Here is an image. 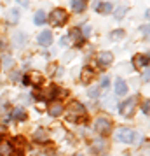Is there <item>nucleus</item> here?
<instances>
[{"instance_id": "obj_1", "label": "nucleus", "mask_w": 150, "mask_h": 156, "mask_svg": "<svg viewBox=\"0 0 150 156\" xmlns=\"http://www.w3.org/2000/svg\"><path fill=\"white\" fill-rule=\"evenodd\" d=\"M66 21H68V14L65 9H54L49 16V23L52 27H63Z\"/></svg>"}, {"instance_id": "obj_2", "label": "nucleus", "mask_w": 150, "mask_h": 156, "mask_svg": "<svg viewBox=\"0 0 150 156\" xmlns=\"http://www.w3.org/2000/svg\"><path fill=\"white\" fill-rule=\"evenodd\" d=\"M94 130L101 135L110 133V130H112V121L108 119L107 116H98V118L94 119Z\"/></svg>"}, {"instance_id": "obj_3", "label": "nucleus", "mask_w": 150, "mask_h": 156, "mask_svg": "<svg viewBox=\"0 0 150 156\" xmlns=\"http://www.w3.org/2000/svg\"><path fill=\"white\" fill-rule=\"evenodd\" d=\"M135 132L133 130H129V128H119L117 132H115V139L119 142H124V144H131V142L135 140Z\"/></svg>"}, {"instance_id": "obj_4", "label": "nucleus", "mask_w": 150, "mask_h": 156, "mask_svg": "<svg viewBox=\"0 0 150 156\" xmlns=\"http://www.w3.org/2000/svg\"><path fill=\"white\" fill-rule=\"evenodd\" d=\"M135 107H136V97H131L121 105V114L122 116H131L135 112Z\"/></svg>"}, {"instance_id": "obj_5", "label": "nucleus", "mask_w": 150, "mask_h": 156, "mask_svg": "<svg viewBox=\"0 0 150 156\" xmlns=\"http://www.w3.org/2000/svg\"><path fill=\"white\" fill-rule=\"evenodd\" d=\"M112 62H114V55L110 51H101L100 55H98V63L101 67H108Z\"/></svg>"}, {"instance_id": "obj_6", "label": "nucleus", "mask_w": 150, "mask_h": 156, "mask_svg": "<svg viewBox=\"0 0 150 156\" xmlns=\"http://www.w3.org/2000/svg\"><path fill=\"white\" fill-rule=\"evenodd\" d=\"M37 42L40 44V46H51L52 42V34H51L49 30H44L38 34V39H37Z\"/></svg>"}, {"instance_id": "obj_7", "label": "nucleus", "mask_w": 150, "mask_h": 156, "mask_svg": "<svg viewBox=\"0 0 150 156\" xmlns=\"http://www.w3.org/2000/svg\"><path fill=\"white\" fill-rule=\"evenodd\" d=\"M133 63H135L136 69H147L148 67V56L147 55H136Z\"/></svg>"}, {"instance_id": "obj_8", "label": "nucleus", "mask_w": 150, "mask_h": 156, "mask_svg": "<svg viewBox=\"0 0 150 156\" xmlns=\"http://www.w3.org/2000/svg\"><path fill=\"white\" fill-rule=\"evenodd\" d=\"M68 109H70V112L75 114V116H84V114H86L84 105H82V104H79V102H72Z\"/></svg>"}, {"instance_id": "obj_9", "label": "nucleus", "mask_w": 150, "mask_h": 156, "mask_svg": "<svg viewBox=\"0 0 150 156\" xmlns=\"http://www.w3.org/2000/svg\"><path fill=\"white\" fill-rule=\"evenodd\" d=\"M12 44H14L16 48H23L25 44H26V35L23 34V32H18L12 35Z\"/></svg>"}, {"instance_id": "obj_10", "label": "nucleus", "mask_w": 150, "mask_h": 156, "mask_svg": "<svg viewBox=\"0 0 150 156\" xmlns=\"http://www.w3.org/2000/svg\"><path fill=\"white\" fill-rule=\"evenodd\" d=\"M128 93V84L122 79H115V95H126Z\"/></svg>"}, {"instance_id": "obj_11", "label": "nucleus", "mask_w": 150, "mask_h": 156, "mask_svg": "<svg viewBox=\"0 0 150 156\" xmlns=\"http://www.w3.org/2000/svg\"><path fill=\"white\" fill-rule=\"evenodd\" d=\"M49 114L52 116V118H58V116H61V114H63V105H61L59 102H54V104L49 107Z\"/></svg>"}, {"instance_id": "obj_12", "label": "nucleus", "mask_w": 150, "mask_h": 156, "mask_svg": "<svg viewBox=\"0 0 150 156\" xmlns=\"http://www.w3.org/2000/svg\"><path fill=\"white\" fill-rule=\"evenodd\" d=\"M33 140H37V142H47V140H49V135H47L45 130L38 128L35 133H33Z\"/></svg>"}, {"instance_id": "obj_13", "label": "nucleus", "mask_w": 150, "mask_h": 156, "mask_svg": "<svg viewBox=\"0 0 150 156\" xmlns=\"http://www.w3.org/2000/svg\"><path fill=\"white\" fill-rule=\"evenodd\" d=\"M72 9L75 11V12H82V11H86V2L84 0H72Z\"/></svg>"}, {"instance_id": "obj_14", "label": "nucleus", "mask_w": 150, "mask_h": 156, "mask_svg": "<svg viewBox=\"0 0 150 156\" xmlns=\"http://www.w3.org/2000/svg\"><path fill=\"white\" fill-rule=\"evenodd\" d=\"M12 146L9 144V142H4V144H0V156H11L12 154Z\"/></svg>"}, {"instance_id": "obj_15", "label": "nucleus", "mask_w": 150, "mask_h": 156, "mask_svg": "<svg viewBox=\"0 0 150 156\" xmlns=\"http://www.w3.org/2000/svg\"><path fill=\"white\" fill-rule=\"evenodd\" d=\"M18 20H19V12H18V9H11V11L7 12V21L11 23V25H16Z\"/></svg>"}, {"instance_id": "obj_16", "label": "nucleus", "mask_w": 150, "mask_h": 156, "mask_svg": "<svg viewBox=\"0 0 150 156\" xmlns=\"http://www.w3.org/2000/svg\"><path fill=\"white\" fill-rule=\"evenodd\" d=\"M12 118L18 119V121H25L26 119V112H25V109H23V107H16L14 112H12Z\"/></svg>"}, {"instance_id": "obj_17", "label": "nucleus", "mask_w": 150, "mask_h": 156, "mask_svg": "<svg viewBox=\"0 0 150 156\" xmlns=\"http://www.w3.org/2000/svg\"><path fill=\"white\" fill-rule=\"evenodd\" d=\"M28 81L30 83H33V84H40L44 81V77H42V74H38V72H32L28 76Z\"/></svg>"}, {"instance_id": "obj_18", "label": "nucleus", "mask_w": 150, "mask_h": 156, "mask_svg": "<svg viewBox=\"0 0 150 156\" xmlns=\"http://www.w3.org/2000/svg\"><path fill=\"white\" fill-rule=\"evenodd\" d=\"M2 67H4L5 70H9L11 67H14V58H12V56H7V55H5V56L2 58Z\"/></svg>"}, {"instance_id": "obj_19", "label": "nucleus", "mask_w": 150, "mask_h": 156, "mask_svg": "<svg viewBox=\"0 0 150 156\" xmlns=\"http://www.w3.org/2000/svg\"><path fill=\"white\" fill-rule=\"evenodd\" d=\"M126 11H128V7H126V5H121V7H117L114 11V16L117 18V20H122V18L126 16Z\"/></svg>"}, {"instance_id": "obj_20", "label": "nucleus", "mask_w": 150, "mask_h": 156, "mask_svg": "<svg viewBox=\"0 0 150 156\" xmlns=\"http://www.w3.org/2000/svg\"><path fill=\"white\" fill-rule=\"evenodd\" d=\"M35 23L37 25H44L45 23V12L44 11H37L35 12Z\"/></svg>"}, {"instance_id": "obj_21", "label": "nucleus", "mask_w": 150, "mask_h": 156, "mask_svg": "<svg viewBox=\"0 0 150 156\" xmlns=\"http://www.w3.org/2000/svg\"><path fill=\"white\" fill-rule=\"evenodd\" d=\"M112 11V4H100L98 5V12H101V14H108Z\"/></svg>"}, {"instance_id": "obj_22", "label": "nucleus", "mask_w": 150, "mask_h": 156, "mask_svg": "<svg viewBox=\"0 0 150 156\" xmlns=\"http://www.w3.org/2000/svg\"><path fill=\"white\" fill-rule=\"evenodd\" d=\"M70 37H72V39H73V42H75V44H80V42H82V37H80L79 30H72Z\"/></svg>"}, {"instance_id": "obj_23", "label": "nucleus", "mask_w": 150, "mask_h": 156, "mask_svg": "<svg viewBox=\"0 0 150 156\" xmlns=\"http://www.w3.org/2000/svg\"><path fill=\"white\" fill-rule=\"evenodd\" d=\"M87 95H89L91 98H96V97L100 95V88H91V90L87 91Z\"/></svg>"}, {"instance_id": "obj_24", "label": "nucleus", "mask_w": 150, "mask_h": 156, "mask_svg": "<svg viewBox=\"0 0 150 156\" xmlns=\"http://www.w3.org/2000/svg\"><path fill=\"white\" fill-rule=\"evenodd\" d=\"M110 37H112V39L115 41V39H119V37H124V32H122V30H117V32H114V34H112Z\"/></svg>"}, {"instance_id": "obj_25", "label": "nucleus", "mask_w": 150, "mask_h": 156, "mask_svg": "<svg viewBox=\"0 0 150 156\" xmlns=\"http://www.w3.org/2000/svg\"><path fill=\"white\" fill-rule=\"evenodd\" d=\"M148 107H150V102H148V100H145V102H143V105H142V111L145 114H148Z\"/></svg>"}, {"instance_id": "obj_26", "label": "nucleus", "mask_w": 150, "mask_h": 156, "mask_svg": "<svg viewBox=\"0 0 150 156\" xmlns=\"http://www.w3.org/2000/svg\"><path fill=\"white\" fill-rule=\"evenodd\" d=\"M19 77H21V76H19L18 72H12V74H11V79H12V83H18V81H19Z\"/></svg>"}, {"instance_id": "obj_27", "label": "nucleus", "mask_w": 150, "mask_h": 156, "mask_svg": "<svg viewBox=\"0 0 150 156\" xmlns=\"http://www.w3.org/2000/svg\"><path fill=\"white\" fill-rule=\"evenodd\" d=\"M108 84H110V79L105 76V77L101 79V86H103V88H108Z\"/></svg>"}, {"instance_id": "obj_28", "label": "nucleus", "mask_w": 150, "mask_h": 156, "mask_svg": "<svg viewBox=\"0 0 150 156\" xmlns=\"http://www.w3.org/2000/svg\"><path fill=\"white\" fill-rule=\"evenodd\" d=\"M82 34H84V35H89V34H91V27L84 25V27H82Z\"/></svg>"}, {"instance_id": "obj_29", "label": "nucleus", "mask_w": 150, "mask_h": 156, "mask_svg": "<svg viewBox=\"0 0 150 156\" xmlns=\"http://www.w3.org/2000/svg\"><path fill=\"white\" fill-rule=\"evenodd\" d=\"M148 77H150L148 69H145V74H143V79H145V83H148Z\"/></svg>"}, {"instance_id": "obj_30", "label": "nucleus", "mask_w": 150, "mask_h": 156, "mask_svg": "<svg viewBox=\"0 0 150 156\" xmlns=\"http://www.w3.org/2000/svg\"><path fill=\"white\" fill-rule=\"evenodd\" d=\"M16 2H18L19 5H28V2H30V0H16Z\"/></svg>"}, {"instance_id": "obj_31", "label": "nucleus", "mask_w": 150, "mask_h": 156, "mask_svg": "<svg viewBox=\"0 0 150 156\" xmlns=\"http://www.w3.org/2000/svg\"><path fill=\"white\" fill-rule=\"evenodd\" d=\"M142 32H143V34H145V35H147V34H148V27L145 25V27H143V28H142Z\"/></svg>"}, {"instance_id": "obj_32", "label": "nucleus", "mask_w": 150, "mask_h": 156, "mask_svg": "<svg viewBox=\"0 0 150 156\" xmlns=\"http://www.w3.org/2000/svg\"><path fill=\"white\" fill-rule=\"evenodd\" d=\"M4 107H5V104H4V102L0 100V112H4Z\"/></svg>"}, {"instance_id": "obj_33", "label": "nucleus", "mask_w": 150, "mask_h": 156, "mask_svg": "<svg viewBox=\"0 0 150 156\" xmlns=\"http://www.w3.org/2000/svg\"><path fill=\"white\" fill-rule=\"evenodd\" d=\"M77 156H82V154H77Z\"/></svg>"}, {"instance_id": "obj_34", "label": "nucleus", "mask_w": 150, "mask_h": 156, "mask_svg": "<svg viewBox=\"0 0 150 156\" xmlns=\"http://www.w3.org/2000/svg\"><path fill=\"white\" fill-rule=\"evenodd\" d=\"M103 156H107V154H103Z\"/></svg>"}, {"instance_id": "obj_35", "label": "nucleus", "mask_w": 150, "mask_h": 156, "mask_svg": "<svg viewBox=\"0 0 150 156\" xmlns=\"http://www.w3.org/2000/svg\"><path fill=\"white\" fill-rule=\"evenodd\" d=\"M42 156H44V154H42Z\"/></svg>"}]
</instances>
